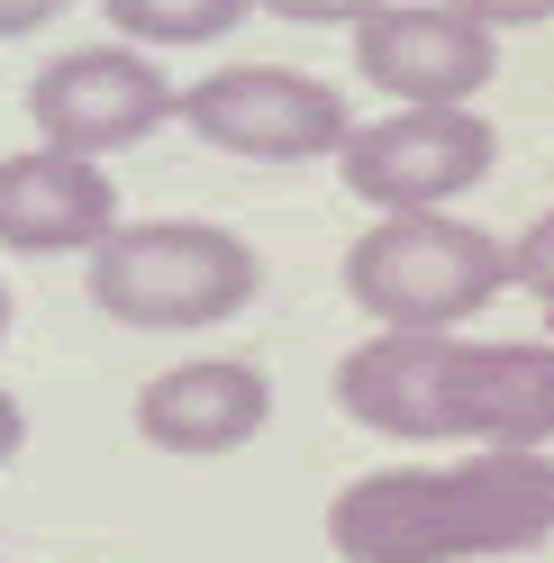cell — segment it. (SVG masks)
Instances as JSON below:
<instances>
[{"mask_svg":"<svg viewBox=\"0 0 554 563\" xmlns=\"http://www.w3.org/2000/svg\"><path fill=\"white\" fill-rule=\"evenodd\" d=\"M55 10H74V0H0V37H37Z\"/></svg>","mask_w":554,"mask_h":563,"instance_id":"15","label":"cell"},{"mask_svg":"<svg viewBox=\"0 0 554 563\" xmlns=\"http://www.w3.org/2000/svg\"><path fill=\"white\" fill-rule=\"evenodd\" d=\"M554 537V454L491 445L464 464H383L328 500V545L345 563H491Z\"/></svg>","mask_w":554,"mask_h":563,"instance_id":"1","label":"cell"},{"mask_svg":"<svg viewBox=\"0 0 554 563\" xmlns=\"http://www.w3.org/2000/svg\"><path fill=\"white\" fill-rule=\"evenodd\" d=\"M0 336H10V282H0Z\"/></svg>","mask_w":554,"mask_h":563,"instance_id":"17","label":"cell"},{"mask_svg":"<svg viewBox=\"0 0 554 563\" xmlns=\"http://www.w3.org/2000/svg\"><path fill=\"white\" fill-rule=\"evenodd\" d=\"M336 409L400 445H554V345L491 336H364L336 364Z\"/></svg>","mask_w":554,"mask_h":563,"instance_id":"2","label":"cell"},{"mask_svg":"<svg viewBox=\"0 0 554 563\" xmlns=\"http://www.w3.org/2000/svg\"><path fill=\"white\" fill-rule=\"evenodd\" d=\"M173 110H182V91L136 46H82V55H55L37 82H27V119H37L46 146L64 155H110V146H136V136H155Z\"/></svg>","mask_w":554,"mask_h":563,"instance_id":"7","label":"cell"},{"mask_svg":"<svg viewBox=\"0 0 554 563\" xmlns=\"http://www.w3.org/2000/svg\"><path fill=\"white\" fill-rule=\"evenodd\" d=\"M27 445V409L10 400V391H0V464H10V454Z\"/></svg>","mask_w":554,"mask_h":563,"instance_id":"16","label":"cell"},{"mask_svg":"<svg viewBox=\"0 0 554 563\" xmlns=\"http://www.w3.org/2000/svg\"><path fill=\"white\" fill-rule=\"evenodd\" d=\"M491 164H500V136H491L481 110H391V119H373V128H355L336 146L345 191H355L364 209H383V219L445 209Z\"/></svg>","mask_w":554,"mask_h":563,"instance_id":"5","label":"cell"},{"mask_svg":"<svg viewBox=\"0 0 554 563\" xmlns=\"http://www.w3.org/2000/svg\"><path fill=\"white\" fill-rule=\"evenodd\" d=\"M500 282H509V245L473 219H445V209L373 219L345 245V291L391 336H455Z\"/></svg>","mask_w":554,"mask_h":563,"instance_id":"4","label":"cell"},{"mask_svg":"<svg viewBox=\"0 0 554 563\" xmlns=\"http://www.w3.org/2000/svg\"><path fill=\"white\" fill-rule=\"evenodd\" d=\"M509 282H518V291H536V300L554 309V209H545V219L509 245Z\"/></svg>","mask_w":554,"mask_h":563,"instance_id":"12","label":"cell"},{"mask_svg":"<svg viewBox=\"0 0 554 563\" xmlns=\"http://www.w3.org/2000/svg\"><path fill=\"white\" fill-rule=\"evenodd\" d=\"M355 74L373 91H400V110H473V91L500 74V46L445 0H383L355 27Z\"/></svg>","mask_w":554,"mask_h":563,"instance_id":"8","label":"cell"},{"mask_svg":"<svg viewBox=\"0 0 554 563\" xmlns=\"http://www.w3.org/2000/svg\"><path fill=\"white\" fill-rule=\"evenodd\" d=\"M273 19H291V27H364L383 0H264Z\"/></svg>","mask_w":554,"mask_h":563,"instance_id":"13","label":"cell"},{"mask_svg":"<svg viewBox=\"0 0 554 563\" xmlns=\"http://www.w3.org/2000/svg\"><path fill=\"white\" fill-rule=\"evenodd\" d=\"M445 10H464V19H481V27H545L554 0H445Z\"/></svg>","mask_w":554,"mask_h":563,"instance_id":"14","label":"cell"},{"mask_svg":"<svg viewBox=\"0 0 554 563\" xmlns=\"http://www.w3.org/2000/svg\"><path fill=\"white\" fill-rule=\"evenodd\" d=\"M100 10H110V27L128 46H210L255 0H100Z\"/></svg>","mask_w":554,"mask_h":563,"instance_id":"11","label":"cell"},{"mask_svg":"<svg viewBox=\"0 0 554 563\" xmlns=\"http://www.w3.org/2000/svg\"><path fill=\"white\" fill-rule=\"evenodd\" d=\"M273 418V382L246 355H191L136 391V437L164 454H228Z\"/></svg>","mask_w":554,"mask_h":563,"instance_id":"10","label":"cell"},{"mask_svg":"<svg viewBox=\"0 0 554 563\" xmlns=\"http://www.w3.org/2000/svg\"><path fill=\"white\" fill-rule=\"evenodd\" d=\"M255 300V245L219 219H136L91 245V309L119 328H219L228 309Z\"/></svg>","mask_w":554,"mask_h":563,"instance_id":"3","label":"cell"},{"mask_svg":"<svg viewBox=\"0 0 554 563\" xmlns=\"http://www.w3.org/2000/svg\"><path fill=\"white\" fill-rule=\"evenodd\" d=\"M182 119L219 155L246 164H319L355 136L345 91H328L319 74H291V64H228L210 82H182Z\"/></svg>","mask_w":554,"mask_h":563,"instance_id":"6","label":"cell"},{"mask_svg":"<svg viewBox=\"0 0 554 563\" xmlns=\"http://www.w3.org/2000/svg\"><path fill=\"white\" fill-rule=\"evenodd\" d=\"M110 228H119V191L91 155H64V146L0 155V245L10 255H74Z\"/></svg>","mask_w":554,"mask_h":563,"instance_id":"9","label":"cell"}]
</instances>
